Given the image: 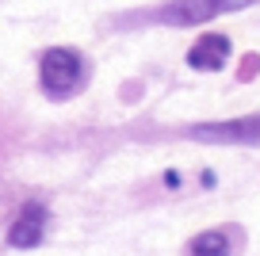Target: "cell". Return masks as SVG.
I'll return each mask as SVG.
<instances>
[{"label": "cell", "instance_id": "obj_1", "mask_svg": "<svg viewBox=\"0 0 260 256\" xmlns=\"http://www.w3.org/2000/svg\"><path fill=\"white\" fill-rule=\"evenodd\" d=\"M39 77H42V88L50 96H73L77 84L84 80V61L77 50H46L42 54V65H39Z\"/></svg>", "mask_w": 260, "mask_h": 256}, {"label": "cell", "instance_id": "obj_2", "mask_svg": "<svg viewBox=\"0 0 260 256\" xmlns=\"http://www.w3.org/2000/svg\"><path fill=\"white\" fill-rule=\"evenodd\" d=\"M252 0H172L157 12L161 23H176V27H199L207 19L222 16V12H234V8H249Z\"/></svg>", "mask_w": 260, "mask_h": 256}, {"label": "cell", "instance_id": "obj_3", "mask_svg": "<svg viewBox=\"0 0 260 256\" xmlns=\"http://www.w3.org/2000/svg\"><path fill=\"white\" fill-rule=\"evenodd\" d=\"M195 142H241V145H260V115L249 119H230V122H207V126H191Z\"/></svg>", "mask_w": 260, "mask_h": 256}, {"label": "cell", "instance_id": "obj_4", "mask_svg": "<svg viewBox=\"0 0 260 256\" xmlns=\"http://www.w3.org/2000/svg\"><path fill=\"white\" fill-rule=\"evenodd\" d=\"M42 230H46V207L27 203V207L19 210V218L12 222V230H8V245L12 248H35L42 241Z\"/></svg>", "mask_w": 260, "mask_h": 256}, {"label": "cell", "instance_id": "obj_5", "mask_svg": "<svg viewBox=\"0 0 260 256\" xmlns=\"http://www.w3.org/2000/svg\"><path fill=\"white\" fill-rule=\"evenodd\" d=\"M230 61V39L226 35H203L187 50V65L191 69H222Z\"/></svg>", "mask_w": 260, "mask_h": 256}, {"label": "cell", "instance_id": "obj_6", "mask_svg": "<svg viewBox=\"0 0 260 256\" xmlns=\"http://www.w3.org/2000/svg\"><path fill=\"white\" fill-rule=\"evenodd\" d=\"M187 256H234V245L222 230H211V233H199L187 245Z\"/></svg>", "mask_w": 260, "mask_h": 256}]
</instances>
